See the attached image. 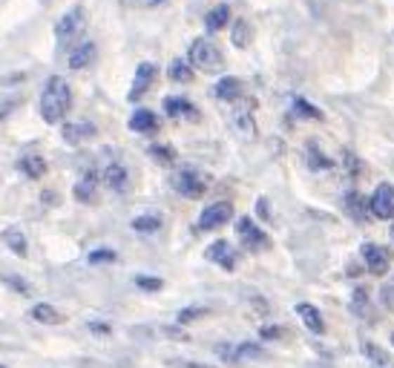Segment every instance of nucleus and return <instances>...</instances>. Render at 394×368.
<instances>
[{
    "instance_id": "obj_45",
    "label": "nucleus",
    "mask_w": 394,
    "mask_h": 368,
    "mask_svg": "<svg viewBox=\"0 0 394 368\" xmlns=\"http://www.w3.org/2000/svg\"><path fill=\"white\" fill-rule=\"evenodd\" d=\"M141 6H147V9H153V6H159V4H164V0H138Z\"/></svg>"
},
{
    "instance_id": "obj_21",
    "label": "nucleus",
    "mask_w": 394,
    "mask_h": 368,
    "mask_svg": "<svg viewBox=\"0 0 394 368\" xmlns=\"http://www.w3.org/2000/svg\"><path fill=\"white\" fill-rule=\"evenodd\" d=\"M214 96H216L219 101H233V104H236V101L242 98V81H239V78H230V75L222 78V81L214 86Z\"/></svg>"
},
{
    "instance_id": "obj_42",
    "label": "nucleus",
    "mask_w": 394,
    "mask_h": 368,
    "mask_svg": "<svg viewBox=\"0 0 394 368\" xmlns=\"http://www.w3.org/2000/svg\"><path fill=\"white\" fill-rule=\"evenodd\" d=\"M170 365H176V368H210V365L193 362V360H170Z\"/></svg>"
},
{
    "instance_id": "obj_29",
    "label": "nucleus",
    "mask_w": 394,
    "mask_h": 368,
    "mask_svg": "<svg viewBox=\"0 0 394 368\" xmlns=\"http://www.w3.org/2000/svg\"><path fill=\"white\" fill-rule=\"evenodd\" d=\"M133 230H136V233H159V230H162V216H156V213L136 216V219H133Z\"/></svg>"
},
{
    "instance_id": "obj_49",
    "label": "nucleus",
    "mask_w": 394,
    "mask_h": 368,
    "mask_svg": "<svg viewBox=\"0 0 394 368\" xmlns=\"http://www.w3.org/2000/svg\"><path fill=\"white\" fill-rule=\"evenodd\" d=\"M0 368H6V365H0Z\"/></svg>"
},
{
    "instance_id": "obj_27",
    "label": "nucleus",
    "mask_w": 394,
    "mask_h": 368,
    "mask_svg": "<svg viewBox=\"0 0 394 368\" xmlns=\"http://www.w3.org/2000/svg\"><path fill=\"white\" fill-rule=\"evenodd\" d=\"M351 314L362 317V320H369L372 317V302H369V291L366 288H357L351 294Z\"/></svg>"
},
{
    "instance_id": "obj_39",
    "label": "nucleus",
    "mask_w": 394,
    "mask_h": 368,
    "mask_svg": "<svg viewBox=\"0 0 394 368\" xmlns=\"http://www.w3.org/2000/svg\"><path fill=\"white\" fill-rule=\"evenodd\" d=\"M256 213H259V219L270 222V202H268V199H259V202H256Z\"/></svg>"
},
{
    "instance_id": "obj_6",
    "label": "nucleus",
    "mask_w": 394,
    "mask_h": 368,
    "mask_svg": "<svg viewBox=\"0 0 394 368\" xmlns=\"http://www.w3.org/2000/svg\"><path fill=\"white\" fill-rule=\"evenodd\" d=\"M360 256H362V262H366L369 273H374V276H386L388 268H391V251L383 248V244L366 242V244L360 248Z\"/></svg>"
},
{
    "instance_id": "obj_38",
    "label": "nucleus",
    "mask_w": 394,
    "mask_h": 368,
    "mask_svg": "<svg viewBox=\"0 0 394 368\" xmlns=\"http://www.w3.org/2000/svg\"><path fill=\"white\" fill-rule=\"evenodd\" d=\"M282 334H285V331H282L280 325H262V328H259V336H262V340H280Z\"/></svg>"
},
{
    "instance_id": "obj_28",
    "label": "nucleus",
    "mask_w": 394,
    "mask_h": 368,
    "mask_svg": "<svg viewBox=\"0 0 394 368\" xmlns=\"http://www.w3.org/2000/svg\"><path fill=\"white\" fill-rule=\"evenodd\" d=\"M170 78L176 81V84H188V81H193V64L188 58H176L173 64H170Z\"/></svg>"
},
{
    "instance_id": "obj_16",
    "label": "nucleus",
    "mask_w": 394,
    "mask_h": 368,
    "mask_svg": "<svg viewBox=\"0 0 394 368\" xmlns=\"http://www.w3.org/2000/svg\"><path fill=\"white\" fill-rule=\"evenodd\" d=\"M343 207H346V213L354 219V222H366L369 216H372V207H369V202L362 199L357 190H348L346 193V199H343Z\"/></svg>"
},
{
    "instance_id": "obj_31",
    "label": "nucleus",
    "mask_w": 394,
    "mask_h": 368,
    "mask_svg": "<svg viewBox=\"0 0 394 368\" xmlns=\"http://www.w3.org/2000/svg\"><path fill=\"white\" fill-rule=\"evenodd\" d=\"M150 159L170 167V164H176V150L170 144H150Z\"/></svg>"
},
{
    "instance_id": "obj_2",
    "label": "nucleus",
    "mask_w": 394,
    "mask_h": 368,
    "mask_svg": "<svg viewBox=\"0 0 394 368\" xmlns=\"http://www.w3.org/2000/svg\"><path fill=\"white\" fill-rule=\"evenodd\" d=\"M210 188V176L196 167H181L173 173V190L185 199H202Z\"/></svg>"
},
{
    "instance_id": "obj_1",
    "label": "nucleus",
    "mask_w": 394,
    "mask_h": 368,
    "mask_svg": "<svg viewBox=\"0 0 394 368\" xmlns=\"http://www.w3.org/2000/svg\"><path fill=\"white\" fill-rule=\"evenodd\" d=\"M70 107H72V89L70 84L60 78V75H52L46 84H44V92H41V118L46 124H60L67 115H70Z\"/></svg>"
},
{
    "instance_id": "obj_48",
    "label": "nucleus",
    "mask_w": 394,
    "mask_h": 368,
    "mask_svg": "<svg viewBox=\"0 0 394 368\" xmlns=\"http://www.w3.org/2000/svg\"><path fill=\"white\" fill-rule=\"evenodd\" d=\"M391 346H394V334H391Z\"/></svg>"
},
{
    "instance_id": "obj_43",
    "label": "nucleus",
    "mask_w": 394,
    "mask_h": 368,
    "mask_svg": "<svg viewBox=\"0 0 394 368\" xmlns=\"http://www.w3.org/2000/svg\"><path fill=\"white\" fill-rule=\"evenodd\" d=\"M89 331H98V334H110V325H107V322H89Z\"/></svg>"
},
{
    "instance_id": "obj_33",
    "label": "nucleus",
    "mask_w": 394,
    "mask_h": 368,
    "mask_svg": "<svg viewBox=\"0 0 394 368\" xmlns=\"http://www.w3.org/2000/svg\"><path fill=\"white\" fill-rule=\"evenodd\" d=\"M86 262L89 265H112V262H118V254L112 248H96V251H89Z\"/></svg>"
},
{
    "instance_id": "obj_30",
    "label": "nucleus",
    "mask_w": 394,
    "mask_h": 368,
    "mask_svg": "<svg viewBox=\"0 0 394 368\" xmlns=\"http://www.w3.org/2000/svg\"><path fill=\"white\" fill-rule=\"evenodd\" d=\"M251 26H248V20H236L233 23V29H230V41H233V46L236 49H245L248 44H251Z\"/></svg>"
},
{
    "instance_id": "obj_22",
    "label": "nucleus",
    "mask_w": 394,
    "mask_h": 368,
    "mask_svg": "<svg viewBox=\"0 0 394 368\" xmlns=\"http://www.w3.org/2000/svg\"><path fill=\"white\" fill-rule=\"evenodd\" d=\"M0 239H4V244L15 256H26L29 254V244H26V236L20 233V228H6L4 233H0Z\"/></svg>"
},
{
    "instance_id": "obj_26",
    "label": "nucleus",
    "mask_w": 394,
    "mask_h": 368,
    "mask_svg": "<svg viewBox=\"0 0 394 368\" xmlns=\"http://www.w3.org/2000/svg\"><path fill=\"white\" fill-rule=\"evenodd\" d=\"M228 20H230V6H228V4H219L216 9H210L207 18H204V23H207L210 32H219V29H225Z\"/></svg>"
},
{
    "instance_id": "obj_40",
    "label": "nucleus",
    "mask_w": 394,
    "mask_h": 368,
    "mask_svg": "<svg viewBox=\"0 0 394 368\" xmlns=\"http://www.w3.org/2000/svg\"><path fill=\"white\" fill-rule=\"evenodd\" d=\"M162 334H164V336H173V340H188V331H181V328H176V325L162 328Z\"/></svg>"
},
{
    "instance_id": "obj_41",
    "label": "nucleus",
    "mask_w": 394,
    "mask_h": 368,
    "mask_svg": "<svg viewBox=\"0 0 394 368\" xmlns=\"http://www.w3.org/2000/svg\"><path fill=\"white\" fill-rule=\"evenodd\" d=\"M383 305H386V308H394V282H388L383 288Z\"/></svg>"
},
{
    "instance_id": "obj_47",
    "label": "nucleus",
    "mask_w": 394,
    "mask_h": 368,
    "mask_svg": "<svg viewBox=\"0 0 394 368\" xmlns=\"http://www.w3.org/2000/svg\"><path fill=\"white\" fill-rule=\"evenodd\" d=\"M391 239H394V225H391Z\"/></svg>"
},
{
    "instance_id": "obj_10",
    "label": "nucleus",
    "mask_w": 394,
    "mask_h": 368,
    "mask_svg": "<svg viewBox=\"0 0 394 368\" xmlns=\"http://www.w3.org/2000/svg\"><path fill=\"white\" fill-rule=\"evenodd\" d=\"M81 29H84V9L75 6L55 23V38L58 41H70V38H75L81 32Z\"/></svg>"
},
{
    "instance_id": "obj_25",
    "label": "nucleus",
    "mask_w": 394,
    "mask_h": 368,
    "mask_svg": "<svg viewBox=\"0 0 394 368\" xmlns=\"http://www.w3.org/2000/svg\"><path fill=\"white\" fill-rule=\"evenodd\" d=\"M32 320H38L44 325H60V322H64V314H60L58 308H52L49 302H38L32 308Z\"/></svg>"
},
{
    "instance_id": "obj_5",
    "label": "nucleus",
    "mask_w": 394,
    "mask_h": 368,
    "mask_svg": "<svg viewBox=\"0 0 394 368\" xmlns=\"http://www.w3.org/2000/svg\"><path fill=\"white\" fill-rule=\"evenodd\" d=\"M233 219V204L230 202H214L202 210V216L196 222L199 230H219Z\"/></svg>"
},
{
    "instance_id": "obj_13",
    "label": "nucleus",
    "mask_w": 394,
    "mask_h": 368,
    "mask_svg": "<svg viewBox=\"0 0 394 368\" xmlns=\"http://www.w3.org/2000/svg\"><path fill=\"white\" fill-rule=\"evenodd\" d=\"M98 130H96V124L93 121H67L64 127H60V136H64V141L67 144H81V141H86V138H93Z\"/></svg>"
},
{
    "instance_id": "obj_20",
    "label": "nucleus",
    "mask_w": 394,
    "mask_h": 368,
    "mask_svg": "<svg viewBox=\"0 0 394 368\" xmlns=\"http://www.w3.org/2000/svg\"><path fill=\"white\" fill-rule=\"evenodd\" d=\"M96 184H98V176H96L93 170H86V173L78 178V184H75V199H78L81 204L96 202Z\"/></svg>"
},
{
    "instance_id": "obj_18",
    "label": "nucleus",
    "mask_w": 394,
    "mask_h": 368,
    "mask_svg": "<svg viewBox=\"0 0 394 368\" xmlns=\"http://www.w3.org/2000/svg\"><path fill=\"white\" fill-rule=\"evenodd\" d=\"M18 170L26 178H44L46 176V162H44V156H38V152H26V156L18 159Z\"/></svg>"
},
{
    "instance_id": "obj_36",
    "label": "nucleus",
    "mask_w": 394,
    "mask_h": 368,
    "mask_svg": "<svg viewBox=\"0 0 394 368\" xmlns=\"http://www.w3.org/2000/svg\"><path fill=\"white\" fill-rule=\"evenodd\" d=\"M207 314H210V308H185V311H178L176 322L178 325H193L196 320H204Z\"/></svg>"
},
{
    "instance_id": "obj_15",
    "label": "nucleus",
    "mask_w": 394,
    "mask_h": 368,
    "mask_svg": "<svg viewBox=\"0 0 394 368\" xmlns=\"http://www.w3.org/2000/svg\"><path fill=\"white\" fill-rule=\"evenodd\" d=\"M294 311H296V317L302 320V325H306L311 334H325V320H322L320 308H314L311 302H299Z\"/></svg>"
},
{
    "instance_id": "obj_24",
    "label": "nucleus",
    "mask_w": 394,
    "mask_h": 368,
    "mask_svg": "<svg viewBox=\"0 0 394 368\" xmlns=\"http://www.w3.org/2000/svg\"><path fill=\"white\" fill-rule=\"evenodd\" d=\"M251 115H254V101H242L239 104V110L233 112V124L245 133V136H254V121H251Z\"/></svg>"
},
{
    "instance_id": "obj_37",
    "label": "nucleus",
    "mask_w": 394,
    "mask_h": 368,
    "mask_svg": "<svg viewBox=\"0 0 394 368\" xmlns=\"http://www.w3.org/2000/svg\"><path fill=\"white\" fill-rule=\"evenodd\" d=\"M4 282H6L9 288H15L18 294H23V296H26V294H32V288H29L26 282H20V276H4Z\"/></svg>"
},
{
    "instance_id": "obj_4",
    "label": "nucleus",
    "mask_w": 394,
    "mask_h": 368,
    "mask_svg": "<svg viewBox=\"0 0 394 368\" xmlns=\"http://www.w3.org/2000/svg\"><path fill=\"white\" fill-rule=\"evenodd\" d=\"M236 230H239V242H242V248H245L248 254H265L270 251V236L248 216H242L236 222Z\"/></svg>"
},
{
    "instance_id": "obj_23",
    "label": "nucleus",
    "mask_w": 394,
    "mask_h": 368,
    "mask_svg": "<svg viewBox=\"0 0 394 368\" xmlns=\"http://www.w3.org/2000/svg\"><path fill=\"white\" fill-rule=\"evenodd\" d=\"M306 159H308V167L311 170H331V167H334V162H331L325 152L320 150V144L314 138L306 144Z\"/></svg>"
},
{
    "instance_id": "obj_46",
    "label": "nucleus",
    "mask_w": 394,
    "mask_h": 368,
    "mask_svg": "<svg viewBox=\"0 0 394 368\" xmlns=\"http://www.w3.org/2000/svg\"><path fill=\"white\" fill-rule=\"evenodd\" d=\"M41 199H44V202H58V196H55V193H49V190H46Z\"/></svg>"
},
{
    "instance_id": "obj_44",
    "label": "nucleus",
    "mask_w": 394,
    "mask_h": 368,
    "mask_svg": "<svg viewBox=\"0 0 394 368\" xmlns=\"http://www.w3.org/2000/svg\"><path fill=\"white\" fill-rule=\"evenodd\" d=\"M15 104H18V101H9V104H0V121H4V118H6V115H9L12 110H15Z\"/></svg>"
},
{
    "instance_id": "obj_3",
    "label": "nucleus",
    "mask_w": 394,
    "mask_h": 368,
    "mask_svg": "<svg viewBox=\"0 0 394 368\" xmlns=\"http://www.w3.org/2000/svg\"><path fill=\"white\" fill-rule=\"evenodd\" d=\"M188 58H190V64L202 72H219L225 67V60H222V52L219 46L210 41V38H196L188 49Z\"/></svg>"
},
{
    "instance_id": "obj_12",
    "label": "nucleus",
    "mask_w": 394,
    "mask_h": 368,
    "mask_svg": "<svg viewBox=\"0 0 394 368\" xmlns=\"http://www.w3.org/2000/svg\"><path fill=\"white\" fill-rule=\"evenodd\" d=\"M153 81H156V64H150V60H144V64H138V70H136V78H133V86H130V101H138L144 92L153 86Z\"/></svg>"
},
{
    "instance_id": "obj_14",
    "label": "nucleus",
    "mask_w": 394,
    "mask_h": 368,
    "mask_svg": "<svg viewBox=\"0 0 394 368\" xmlns=\"http://www.w3.org/2000/svg\"><path fill=\"white\" fill-rule=\"evenodd\" d=\"M104 184H107L112 193H127V190H130V173H127V167L118 164V162H112V164L104 170Z\"/></svg>"
},
{
    "instance_id": "obj_7",
    "label": "nucleus",
    "mask_w": 394,
    "mask_h": 368,
    "mask_svg": "<svg viewBox=\"0 0 394 368\" xmlns=\"http://www.w3.org/2000/svg\"><path fill=\"white\" fill-rule=\"evenodd\" d=\"M369 207H372L374 219H386V222L394 219V184H388V181L377 184V190L369 199Z\"/></svg>"
},
{
    "instance_id": "obj_35",
    "label": "nucleus",
    "mask_w": 394,
    "mask_h": 368,
    "mask_svg": "<svg viewBox=\"0 0 394 368\" xmlns=\"http://www.w3.org/2000/svg\"><path fill=\"white\" fill-rule=\"evenodd\" d=\"M136 288L147 291V294H156L164 288V280H159V276H150V273H138L136 276Z\"/></svg>"
},
{
    "instance_id": "obj_11",
    "label": "nucleus",
    "mask_w": 394,
    "mask_h": 368,
    "mask_svg": "<svg viewBox=\"0 0 394 368\" xmlns=\"http://www.w3.org/2000/svg\"><path fill=\"white\" fill-rule=\"evenodd\" d=\"M164 112L170 118H178V121H199L202 118V112H199L196 104H190L188 98H178V96L164 98Z\"/></svg>"
},
{
    "instance_id": "obj_9",
    "label": "nucleus",
    "mask_w": 394,
    "mask_h": 368,
    "mask_svg": "<svg viewBox=\"0 0 394 368\" xmlns=\"http://www.w3.org/2000/svg\"><path fill=\"white\" fill-rule=\"evenodd\" d=\"M265 351H262V346L259 343H239V346H219V357L225 360V362H245V360H256V357H262Z\"/></svg>"
},
{
    "instance_id": "obj_32",
    "label": "nucleus",
    "mask_w": 394,
    "mask_h": 368,
    "mask_svg": "<svg viewBox=\"0 0 394 368\" xmlns=\"http://www.w3.org/2000/svg\"><path fill=\"white\" fill-rule=\"evenodd\" d=\"M362 354H366L377 368H391V357L380 346H374V343H362Z\"/></svg>"
},
{
    "instance_id": "obj_8",
    "label": "nucleus",
    "mask_w": 394,
    "mask_h": 368,
    "mask_svg": "<svg viewBox=\"0 0 394 368\" xmlns=\"http://www.w3.org/2000/svg\"><path fill=\"white\" fill-rule=\"evenodd\" d=\"M204 256L214 262V265H219L222 270H236V268H239V254H236L233 244L225 242V239H219V242L210 244V248L204 251Z\"/></svg>"
},
{
    "instance_id": "obj_34",
    "label": "nucleus",
    "mask_w": 394,
    "mask_h": 368,
    "mask_svg": "<svg viewBox=\"0 0 394 368\" xmlns=\"http://www.w3.org/2000/svg\"><path fill=\"white\" fill-rule=\"evenodd\" d=\"M294 115H302L308 121H322V112L317 107H311L306 98H294Z\"/></svg>"
},
{
    "instance_id": "obj_17",
    "label": "nucleus",
    "mask_w": 394,
    "mask_h": 368,
    "mask_svg": "<svg viewBox=\"0 0 394 368\" xmlns=\"http://www.w3.org/2000/svg\"><path fill=\"white\" fill-rule=\"evenodd\" d=\"M130 130L133 133H141V136H153L159 130V118L156 112H150V110H136L130 115Z\"/></svg>"
},
{
    "instance_id": "obj_19",
    "label": "nucleus",
    "mask_w": 394,
    "mask_h": 368,
    "mask_svg": "<svg viewBox=\"0 0 394 368\" xmlns=\"http://www.w3.org/2000/svg\"><path fill=\"white\" fill-rule=\"evenodd\" d=\"M93 58H96V44H93V41H84L81 46H75V49L70 52L67 64H70V70H84V67L93 64Z\"/></svg>"
}]
</instances>
